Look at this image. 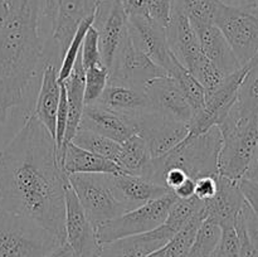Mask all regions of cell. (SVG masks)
<instances>
[{
	"instance_id": "7dc6e473",
	"label": "cell",
	"mask_w": 258,
	"mask_h": 257,
	"mask_svg": "<svg viewBox=\"0 0 258 257\" xmlns=\"http://www.w3.org/2000/svg\"><path fill=\"white\" fill-rule=\"evenodd\" d=\"M239 7L257 8L258 9V0H241L239 2Z\"/></svg>"
},
{
	"instance_id": "9c48e42d",
	"label": "cell",
	"mask_w": 258,
	"mask_h": 257,
	"mask_svg": "<svg viewBox=\"0 0 258 257\" xmlns=\"http://www.w3.org/2000/svg\"><path fill=\"white\" fill-rule=\"evenodd\" d=\"M68 183L96 229L125 212L111 190L108 174H72Z\"/></svg>"
},
{
	"instance_id": "60d3db41",
	"label": "cell",
	"mask_w": 258,
	"mask_h": 257,
	"mask_svg": "<svg viewBox=\"0 0 258 257\" xmlns=\"http://www.w3.org/2000/svg\"><path fill=\"white\" fill-rule=\"evenodd\" d=\"M236 229L239 237V257H258V248L252 243L247 234L242 212L236 222Z\"/></svg>"
},
{
	"instance_id": "b9f144b4",
	"label": "cell",
	"mask_w": 258,
	"mask_h": 257,
	"mask_svg": "<svg viewBox=\"0 0 258 257\" xmlns=\"http://www.w3.org/2000/svg\"><path fill=\"white\" fill-rule=\"evenodd\" d=\"M127 17L146 15L148 17V0H120Z\"/></svg>"
},
{
	"instance_id": "d6986e66",
	"label": "cell",
	"mask_w": 258,
	"mask_h": 257,
	"mask_svg": "<svg viewBox=\"0 0 258 257\" xmlns=\"http://www.w3.org/2000/svg\"><path fill=\"white\" fill-rule=\"evenodd\" d=\"M203 203L204 219H209L221 228H226L236 226L246 201L239 188V181L231 180L218 174L217 194Z\"/></svg>"
},
{
	"instance_id": "83f0119b",
	"label": "cell",
	"mask_w": 258,
	"mask_h": 257,
	"mask_svg": "<svg viewBox=\"0 0 258 257\" xmlns=\"http://www.w3.org/2000/svg\"><path fill=\"white\" fill-rule=\"evenodd\" d=\"M168 75L175 80L186 102L190 106L191 117L201 112L206 103V91H204L203 86L199 83V81L185 67H183L176 58H174Z\"/></svg>"
},
{
	"instance_id": "cb8c5ba5",
	"label": "cell",
	"mask_w": 258,
	"mask_h": 257,
	"mask_svg": "<svg viewBox=\"0 0 258 257\" xmlns=\"http://www.w3.org/2000/svg\"><path fill=\"white\" fill-rule=\"evenodd\" d=\"M97 103L125 116L126 118L153 111L145 90L113 81H108Z\"/></svg>"
},
{
	"instance_id": "e575fe53",
	"label": "cell",
	"mask_w": 258,
	"mask_h": 257,
	"mask_svg": "<svg viewBox=\"0 0 258 257\" xmlns=\"http://www.w3.org/2000/svg\"><path fill=\"white\" fill-rule=\"evenodd\" d=\"M92 23L93 17L87 18L86 20H83L80 24V27H78L77 32L73 35L72 40H71L70 44H68L67 50H66L64 55H63L62 60H60L59 68H58V81H59V82H63L64 80H67V77L70 76L76 60H77L78 55H80L81 49H82V43L83 39H85L86 33L90 29Z\"/></svg>"
},
{
	"instance_id": "1f68e13d",
	"label": "cell",
	"mask_w": 258,
	"mask_h": 257,
	"mask_svg": "<svg viewBox=\"0 0 258 257\" xmlns=\"http://www.w3.org/2000/svg\"><path fill=\"white\" fill-rule=\"evenodd\" d=\"M222 229L218 224L204 219L199 227L190 248L184 257H212L219 239Z\"/></svg>"
},
{
	"instance_id": "f546056e",
	"label": "cell",
	"mask_w": 258,
	"mask_h": 257,
	"mask_svg": "<svg viewBox=\"0 0 258 257\" xmlns=\"http://www.w3.org/2000/svg\"><path fill=\"white\" fill-rule=\"evenodd\" d=\"M239 188L246 201L242 209L244 227L252 243L258 248V181L243 178L239 180Z\"/></svg>"
},
{
	"instance_id": "5bb4252c",
	"label": "cell",
	"mask_w": 258,
	"mask_h": 257,
	"mask_svg": "<svg viewBox=\"0 0 258 257\" xmlns=\"http://www.w3.org/2000/svg\"><path fill=\"white\" fill-rule=\"evenodd\" d=\"M165 70L154 63L145 53L133 44L130 35L116 55L110 70L108 81L125 83L144 90L145 85L154 78L166 76Z\"/></svg>"
},
{
	"instance_id": "6da1fadb",
	"label": "cell",
	"mask_w": 258,
	"mask_h": 257,
	"mask_svg": "<svg viewBox=\"0 0 258 257\" xmlns=\"http://www.w3.org/2000/svg\"><path fill=\"white\" fill-rule=\"evenodd\" d=\"M67 180L54 139L30 113L0 150V209L64 242Z\"/></svg>"
},
{
	"instance_id": "681fc988",
	"label": "cell",
	"mask_w": 258,
	"mask_h": 257,
	"mask_svg": "<svg viewBox=\"0 0 258 257\" xmlns=\"http://www.w3.org/2000/svg\"><path fill=\"white\" fill-rule=\"evenodd\" d=\"M221 2L226 3V4H232V3H233V0H221Z\"/></svg>"
},
{
	"instance_id": "836d02e7",
	"label": "cell",
	"mask_w": 258,
	"mask_h": 257,
	"mask_svg": "<svg viewBox=\"0 0 258 257\" xmlns=\"http://www.w3.org/2000/svg\"><path fill=\"white\" fill-rule=\"evenodd\" d=\"M110 71L103 63L85 68V106L100 101L108 83Z\"/></svg>"
},
{
	"instance_id": "8fae6325",
	"label": "cell",
	"mask_w": 258,
	"mask_h": 257,
	"mask_svg": "<svg viewBox=\"0 0 258 257\" xmlns=\"http://www.w3.org/2000/svg\"><path fill=\"white\" fill-rule=\"evenodd\" d=\"M92 27L97 30L102 63L110 71L128 38V18L120 0H98Z\"/></svg>"
},
{
	"instance_id": "30bf717a",
	"label": "cell",
	"mask_w": 258,
	"mask_h": 257,
	"mask_svg": "<svg viewBox=\"0 0 258 257\" xmlns=\"http://www.w3.org/2000/svg\"><path fill=\"white\" fill-rule=\"evenodd\" d=\"M130 120L136 135L148 145L151 158H159L175 148L189 134V125L163 113L149 111Z\"/></svg>"
},
{
	"instance_id": "ee69618b",
	"label": "cell",
	"mask_w": 258,
	"mask_h": 257,
	"mask_svg": "<svg viewBox=\"0 0 258 257\" xmlns=\"http://www.w3.org/2000/svg\"><path fill=\"white\" fill-rule=\"evenodd\" d=\"M244 179H248V180L258 181V134H257V141L256 146H254V153L252 156V161L249 164V168L247 170Z\"/></svg>"
},
{
	"instance_id": "d4e9b609",
	"label": "cell",
	"mask_w": 258,
	"mask_h": 257,
	"mask_svg": "<svg viewBox=\"0 0 258 257\" xmlns=\"http://www.w3.org/2000/svg\"><path fill=\"white\" fill-rule=\"evenodd\" d=\"M59 159L67 176L72 174H116L121 171L115 161L85 150L72 141L63 144Z\"/></svg>"
},
{
	"instance_id": "4316f807",
	"label": "cell",
	"mask_w": 258,
	"mask_h": 257,
	"mask_svg": "<svg viewBox=\"0 0 258 257\" xmlns=\"http://www.w3.org/2000/svg\"><path fill=\"white\" fill-rule=\"evenodd\" d=\"M120 145V153L116 159L120 170L131 175L145 176L153 159L145 141L135 134Z\"/></svg>"
},
{
	"instance_id": "d6a6232c",
	"label": "cell",
	"mask_w": 258,
	"mask_h": 257,
	"mask_svg": "<svg viewBox=\"0 0 258 257\" xmlns=\"http://www.w3.org/2000/svg\"><path fill=\"white\" fill-rule=\"evenodd\" d=\"M219 0H173V5L189 18L193 25L214 23Z\"/></svg>"
},
{
	"instance_id": "2e32d148",
	"label": "cell",
	"mask_w": 258,
	"mask_h": 257,
	"mask_svg": "<svg viewBox=\"0 0 258 257\" xmlns=\"http://www.w3.org/2000/svg\"><path fill=\"white\" fill-rule=\"evenodd\" d=\"M165 33L170 52L183 67L190 71L203 53L189 18L174 5Z\"/></svg>"
},
{
	"instance_id": "7402d4cb",
	"label": "cell",
	"mask_w": 258,
	"mask_h": 257,
	"mask_svg": "<svg viewBox=\"0 0 258 257\" xmlns=\"http://www.w3.org/2000/svg\"><path fill=\"white\" fill-rule=\"evenodd\" d=\"M80 127L107 136L118 144H122L128 138L135 135V130L130 120L100 103L85 106Z\"/></svg>"
},
{
	"instance_id": "4dcf8cb0",
	"label": "cell",
	"mask_w": 258,
	"mask_h": 257,
	"mask_svg": "<svg viewBox=\"0 0 258 257\" xmlns=\"http://www.w3.org/2000/svg\"><path fill=\"white\" fill-rule=\"evenodd\" d=\"M234 106L242 113H258V57L248 65Z\"/></svg>"
},
{
	"instance_id": "484cf974",
	"label": "cell",
	"mask_w": 258,
	"mask_h": 257,
	"mask_svg": "<svg viewBox=\"0 0 258 257\" xmlns=\"http://www.w3.org/2000/svg\"><path fill=\"white\" fill-rule=\"evenodd\" d=\"M60 83L64 86L68 102V122L64 136V143H68L72 140L73 135L80 127L81 117L85 108V67L81 53L67 80Z\"/></svg>"
},
{
	"instance_id": "f907efd6",
	"label": "cell",
	"mask_w": 258,
	"mask_h": 257,
	"mask_svg": "<svg viewBox=\"0 0 258 257\" xmlns=\"http://www.w3.org/2000/svg\"><path fill=\"white\" fill-rule=\"evenodd\" d=\"M4 2H9V0H4Z\"/></svg>"
},
{
	"instance_id": "8992f818",
	"label": "cell",
	"mask_w": 258,
	"mask_h": 257,
	"mask_svg": "<svg viewBox=\"0 0 258 257\" xmlns=\"http://www.w3.org/2000/svg\"><path fill=\"white\" fill-rule=\"evenodd\" d=\"M213 22L242 67L258 57L257 8L236 7L219 0Z\"/></svg>"
},
{
	"instance_id": "ffe728a7",
	"label": "cell",
	"mask_w": 258,
	"mask_h": 257,
	"mask_svg": "<svg viewBox=\"0 0 258 257\" xmlns=\"http://www.w3.org/2000/svg\"><path fill=\"white\" fill-rule=\"evenodd\" d=\"M174 234L175 233L163 223L146 233L123 237L102 244L100 257H146L165 246Z\"/></svg>"
},
{
	"instance_id": "3957f363",
	"label": "cell",
	"mask_w": 258,
	"mask_h": 257,
	"mask_svg": "<svg viewBox=\"0 0 258 257\" xmlns=\"http://www.w3.org/2000/svg\"><path fill=\"white\" fill-rule=\"evenodd\" d=\"M222 135L218 126H213L198 135L189 133L188 136L170 151L163 156L151 159L145 178L163 185L164 174L173 168L180 169L194 180L202 176L218 175Z\"/></svg>"
},
{
	"instance_id": "c3c4849f",
	"label": "cell",
	"mask_w": 258,
	"mask_h": 257,
	"mask_svg": "<svg viewBox=\"0 0 258 257\" xmlns=\"http://www.w3.org/2000/svg\"><path fill=\"white\" fill-rule=\"evenodd\" d=\"M146 257H169V256L166 254L165 249H164V246H163L161 248H159L158 251L153 252V253H150L149 256H146Z\"/></svg>"
},
{
	"instance_id": "e0dca14e",
	"label": "cell",
	"mask_w": 258,
	"mask_h": 257,
	"mask_svg": "<svg viewBox=\"0 0 258 257\" xmlns=\"http://www.w3.org/2000/svg\"><path fill=\"white\" fill-rule=\"evenodd\" d=\"M108 181L113 196L123 207L125 212L139 208L170 191L168 188L149 180L145 176L131 175L123 171L108 174Z\"/></svg>"
},
{
	"instance_id": "7a4b0ae2",
	"label": "cell",
	"mask_w": 258,
	"mask_h": 257,
	"mask_svg": "<svg viewBox=\"0 0 258 257\" xmlns=\"http://www.w3.org/2000/svg\"><path fill=\"white\" fill-rule=\"evenodd\" d=\"M43 0H9L0 34V126L23 105L28 90L47 63Z\"/></svg>"
},
{
	"instance_id": "9a60e30c",
	"label": "cell",
	"mask_w": 258,
	"mask_h": 257,
	"mask_svg": "<svg viewBox=\"0 0 258 257\" xmlns=\"http://www.w3.org/2000/svg\"><path fill=\"white\" fill-rule=\"evenodd\" d=\"M127 18L128 35L133 44L168 73L175 57L169 49L165 28L146 15Z\"/></svg>"
},
{
	"instance_id": "8d00e7d4",
	"label": "cell",
	"mask_w": 258,
	"mask_h": 257,
	"mask_svg": "<svg viewBox=\"0 0 258 257\" xmlns=\"http://www.w3.org/2000/svg\"><path fill=\"white\" fill-rule=\"evenodd\" d=\"M221 229V239L212 257H239V237L236 226Z\"/></svg>"
},
{
	"instance_id": "277c9868",
	"label": "cell",
	"mask_w": 258,
	"mask_h": 257,
	"mask_svg": "<svg viewBox=\"0 0 258 257\" xmlns=\"http://www.w3.org/2000/svg\"><path fill=\"white\" fill-rule=\"evenodd\" d=\"M217 126L222 135L218 174L231 180L239 181L246 175L254 153L258 113H242L233 105Z\"/></svg>"
},
{
	"instance_id": "7bdbcfd3",
	"label": "cell",
	"mask_w": 258,
	"mask_h": 257,
	"mask_svg": "<svg viewBox=\"0 0 258 257\" xmlns=\"http://www.w3.org/2000/svg\"><path fill=\"white\" fill-rule=\"evenodd\" d=\"M194 190H196V180L191 178H188L171 191L175 194V197L178 199H188L194 197Z\"/></svg>"
},
{
	"instance_id": "f35d334b",
	"label": "cell",
	"mask_w": 258,
	"mask_h": 257,
	"mask_svg": "<svg viewBox=\"0 0 258 257\" xmlns=\"http://www.w3.org/2000/svg\"><path fill=\"white\" fill-rule=\"evenodd\" d=\"M173 0H148V17L153 22L166 28L171 17Z\"/></svg>"
},
{
	"instance_id": "f6af8a7d",
	"label": "cell",
	"mask_w": 258,
	"mask_h": 257,
	"mask_svg": "<svg viewBox=\"0 0 258 257\" xmlns=\"http://www.w3.org/2000/svg\"><path fill=\"white\" fill-rule=\"evenodd\" d=\"M44 257H75L72 248L67 242H62L58 246H55L52 251L48 252Z\"/></svg>"
},
{
	"instance_id": "7c38bea8",
	"label": "cell",
	"mask_w": 258,
	"mask_h": 257,
	"mask_svg": "<svg viewBox=\"0 0 258 257\" xmlns=\"http://www.w3.org/2000/svg\"><path fill=\"white\" fill-rule=\"evenodd\" d=\"M247 71L248 65L227 76L223 83L216 91L206 96L203 110L194 115L189 122V133L196 135L206 133L226 117L232 106L236 103L239 87Z\"/></svg>"
},
{
	"instance_id": "603a6c76",
	"label": "cell",
	"mask_w": 258,
	"mask_h": 257,
	"mask_svg": "<svg viewBox=\"0 0 258 257\" xmlns=\"http://www.w3.org/2000/svg\"><path fill=\"white\" fill-rule=\"evenodd\" d=\"M193 28L198 35L199 45L203 55L208 58L222 73L229 76L242 68L228 42L214 23L196 24L193 25Z\"/></svg>"
},
{
	"instance_id": "ab89813d",
	"label": "cell",
	"mask_w": 258,
	"mask_h": 257,
	"mask_svg": "<svg viewBox=\"0 0 258 257\" xmlns=\"http://www.w3.org/2000/svg\"><path fill=\"white\" fill-rule=\"evenodd\" d=\"M218 190V175L202 176L196 180L194 197L202 202H207L213 198Z\"/></svg>"
},
{
	"instance_id": "44dd1931",
	"label": "cell",
	"mask_w": 258,
	"mask_h": 257,
	"mask_svg": "<svg viewBox=\"0 0 258 257\" xmlns=\"http://www.w3.org/2000/svg\"><path fill=\"white\" fill-rule=\"evenodd\" d=\"M59 66L53 62H47L40 72V87L35 100L32 115L47 128L54 139L55 118L60 98V82L58 81Z\"/></svg>"
},
{
	"instance_id": "f1b7e54d",
	"label": "cell",
	"mask_w": 258,
	"mask_h": 257,
	"mask_svg": "<svg viewBox=\"0 0 258 257\" xmlns=\"http://www.w3.org/2000/svg\"><path fill=\"white\" fill-rule=\"evenodd\" d=\"M71 141L75 145L85 149V150L91 151L96 155L102 156V158L108 159V160L115 161V163L121 148L120 144L113 141L112 139L82 127H78V130L76 131Z\"/></svg>"
},
{
	"instance_id": "bcb514c9",
	"label": "cell",
	"mask_w": 258,
	"mask_h": 257,
	"mask_svg": "<svg viewBox=\"0 0 258 257\" xmlns=\"http://www.w3.org/2000/svg\"><path fill=\"white\" fill-rule=\"evenodd\" d=\"M7 15H8V2L0 0V34H2V30H3V27H4Z\"/></svg>"
},
{
	"instance_id": "4fadbf2b",
	"label": "cell",
	"mask_w": 258,
	"mask_h": 257,
	"mask_svg": "<svg viewBox=\"0 0 258 257\" xmlns=\"http://www.w3.org/2000/svg\"><path fill=\"white\" fill-rule=\"evenodd\" d=\"M66 242L72 248L75 257H100L101 247L97 232L83 212L70 183L66 184Z\"/></svg>"
},
{
	"instance_id": "d590c367",
	"label": "cell",
	"mask_w": 258,
	"mask_h": 257,
	"mask_svg": "<svg viewBox=\"0 0 258 257\" xmlns=\"http://www.w3.org/2000/svg\"><path fill=\"white\" fill-rule=\"evenodd\" d=\"M189 72L199 81L202 86H203L204 91H206V96L212 93L213 91H216L219 86L223 83L224 78L227 77L224 73H222L208 58L204 57L202 54V57L199 58L198 62L194 65V67L191 68Z\"/></svg>"
},
{
	"instance_id": "ac0fdd59",
	"label": "cell",
	"mask_w": 258,
	"mask_h": 257,
	"mask_svg": "<svg viewBox=\"0 0 258 257\" xmlns=\"http://www.w3.org/2000/svg\"><path fill=\"white\" fill-rule=\"evenodd\" d=\"M144 90L149 98L151 110L189 125L191 120V108L173 77L166 75L154 78L146 83Z\"/></svg>"
},
{
	"instance_id": "ba28073f",
	"label": "cell",
	"mask_w": 258,
	"mask_h": 257,
	"mask_svg": "<svg viewBox=\"0 0 258 257\" xmlns=\"http://www.w3.org/2000/svg\"><path fill=\"white\" fill-rule=\"evenodd\" d=\"M176 199L175 194L170 190L165 196L148 202L139 208L123 212L96 229L98 241L101 244L110 243L123 237L146 233L158 228L165 222L170 207Z\"/></svg>"
},
{
	"instance_id": "52a82bcc",
	"label": "cell",
	"mask_w": 258,
	"mask_h": 257,
	"mask_svg": "<svg viewBox=\"0 0 258 257\" xmlns=\"http://www.w3.org/2000/svg\"><path fill=\"white\" fill-rule=\"evenodd\" d=\"M59 243L34 222L0 209V257H44Z\"/></svg>"
},
{
	"instance_id": "5b68a950",
	"label": "cell",
	"mask_w": 258,
	"mask_h": 257,
	"mask_svg": "<svg viewBox=\"0 0 258 257\" xmlns=\"http://www.w3.org/2000/svg\"><path fill=\"white\" fill-rule=\"evenodd\" d=\"M98 0H43V20L49 24L47 60L60 65L68 44L83 20L95 15Z\"/></svg>"
},
{
	"instance_id": "74e56055",
	"label": "cell",
	"mask_w": 258,
	"mask_h": 257,
	"mask_svg": "<svg viewBox=\"0 0 258 257\" xmlns=\"http://www.w3.org/2000/svg\"><path fill=\"white\" fill-rule=\"evenodd\" d=\"M81 58H82V63L85 68L92 67V66L102 63L100 45H98L97 30L92 25L87 30V33L85 35V39H83L82 49H81Z\"/></svg>"
}]
</instances>
